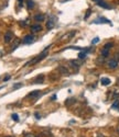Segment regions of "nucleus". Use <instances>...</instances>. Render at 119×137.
<instances>
[{
    "label": "nucleus",
    "instance_id": "nucleus-1",
    "mask_svg": "<svg viewBox=\"0 0 119 137\" xmlns=\"http://www.w3.org/2000/svg\"><path fill=\"white\" fill-rule=\"evenodd\" d=\"M50 47H51V45H49V46H47L45 49H44V51H43L42 53H41L40 55H38L36 57H34L33 59L29 61V63H28L27 65H36L38 63H40L41 60H43L44 58H45V57L47 56V53H49V49H50Z\"/></svg>",
    "mask_w": 119,
    "mask_h": 137
},
{
    "label": "nucleus",
    "instance_id": "nucleus-2",
    "mask_svg": "<svg viewBox=\"0 0 119 137\" xmlns=\"http://www.w3.org/2000/svg\"><path fill=\"white\" fill-rule=\"evenodd\" d=\"M118 63H119V61L116 59V58H113V59H109L107 61V66H108V68H110V69H115V68L118 67Z\"/></svg>",
    "mask_w": 119,
    "mask_h": 137
},
{
    "label": "nucleus",
    "instance_id": "nucleus-3",
    "mask_svg": "<svg viewBox=\"0 0 119 137\" xmlns=\"http://www.w3.org/2000/svg\"><path fill=\"white\" fill-rule=\"evenodd\" d=\"M56 23V16H52V18H50V20L46 22V29L47 30H51V29L54 28Z\"/></svg>",
    "mask_w": 119,
    "mask_h": 137
},
{
    "label": "nucleus",
    "instance_id": "nucleus-4",
    "mask_svg": "<svg viewBox=\"0 0 119 137\" xmlns=\"http://www.w3.org/2000/svg\"><path fill=\"white\" fill-rule=\"evenodd\" d=\"M34 42V36L32 34H28L23 37V43L24 44H31Z\"/></svg>",
    "mask_w": 119,
    "mask_h": 137
},
{
    "label": "nucleus",
    "instance_id": "nucleus-5",
    "mask_svg": "<svg viewBox=\"0 0 119 137\" xmlns=\"http://www.w3.org/2000/svg\"><path fill=\"white\" fill-rule=\"evenodd\" d=\"M94 1H95V2H96V3H97V5L99 6V7L104 8V9H110V8H112V7H110V6L108 5L107 2H106V1H104V0H94Z\"/></svg>",
    "mask_w": 119,
    "mask_h": 137
},
{
    "label": "nucleus",
    "instance_id": "nucleus-6",
    "mask_svg": "<svg viewBox=\"0 0 119 137\" xmlns=\"http://www.w3.org/2000/svg\"><path fill=\"white\" fill-rule=\"evenodd\" d=\"M12 40H13V33H12L11 31H7L6 34H5V42L10 43Z\"/></svg>",
    "mask_w": 119,
    "mask_h": 137
},
{
    "label": "nucleus",
    "instance_id": "nucleus-7",
    "mask_svg": "<svg viewBox=\"0 0 119 137\" xmlns=\"http://www.w3.org/2000/svg\"><path fill=\"white\" fill-rule=\"evenodd\" d=\"M42 31V25H40V24H33V25H31V32L33 33H39Z\"/></svg>",
    "mask_w": 119,
    "mask_h": 137
},
{
    "label": "nucleus",
    "instance_id": "nucleus-8",
    "mask_svg": "<svg viewBox=\"0 0 119 137\" xmlns=\"http://www.w3.org/2000/svg\"><path fill=\"white\" fill-rule=\"evenodd\" d=\"M93 23H95V24H102V23H110V21L108 19L104 18V16H100V18H98L97 20H95Z\"/></svg>",
    "mask_w": 119,
    "mask_h": 137
},
{
    "label": "nucleus",
    "instance_id": "nucleus-9",
    "mask_svg": "<svg viewBox=\"0 0 119 137\" xmlns=\"http://www.w3.org/2000/svg\"><path fill=\"white\" fill-rule=\"evenodd\" d=\"M69 66L73 68V69H75V70H77L80 68V66H81V63L80 61H77V60H71L69 61Z\"/></svg>",
    "mask_w": 119,
    "mask_h": 137
},
{
    "label": "nucleus",
    "instance_id": "nucleus-10",
    "mask_svg": "<svg viewBox=\"0 0 119 137\" xmlns=\"http://www.w3.org/2000/svg\"><path fill=\"white\" fill-rule=\"evenodd\" d=\"M34 20L36 22H43L44 21V15L42 13H39V14H35L34 15Z\"/></svg>",
    "mask_w": 119,
    "mask_h": 137
},
{
    "label": "nucleus",
    "instance_id": "nucleus-11",
    "mask_svg": "<svg viewBox=\"0 0 119 137\" xmlns=\"http://www.w3.org/2000/svg\"><path fill=\"white\" fill-rule=\"evenodd\" d=\"M39 94H40V91H32V92H30L28 95H27V98H38L39 97Z\"/></svg>",
    "mask_w": 119,
    "mask_h": 137
},
{
    "label": "nucleus",
    "instance_id": "nucleus-12",
    "mask_svg": "<svg viewBox=\"0 0 119 137\" xmlns=\"http://www.w3.org/2000/svg\"><path fill=\"white\" fill-rule=\"evenodd\" d=\"M108 55H109V49H106V48H102L101 51H100V56L101 57H104V58H106V57H108Z\"/></svg>",
    "mask_w": 119,
    "mask_h": 137
},
{
    "label": "nucleus",
    "instance_id": "nucleus-13",
    "mask_svg": "<svg viewBox=\"0 0 119 137\" xmlns=\"http://www.w3.org/2000/svg\"><path fill=\"white\" fill-rule=\"evenodd\" d=\"M59 70H60V72L63 74V75H67V74H68V69L65 67V66H60V67H59Z\"/></svg>",
    "mask_w": 119,
    "mask_h": 137
},
{
    "label": "nucleus",
    "instance_id": "nucleus-14",
    "mask_svg": "<svg viewBox=\"0 0 119 137\" xmlns=\"http://www.w3.org/2000/svg\"><path fill=\"white\" fill-rule=\"evenodd\" d=\"M100 82H101L102 86H108V85H110V82H112V81H110L109 78H101Z\"/></svg>",
    "mask_w": 119,
    "mask_h": 137
},
{
    "label": "nucleus",
    "instance_id": "nucleus-15",
    "mask_svg": "<svg viewBox=\"0 0 119 137\" xmlns=\"http://www.w3.org/2000/svg\"><path fill=\"white\" fill-rule=\"evenodd\" d=\"M33 7H34V2L32 1V0H27V8H28V9L30 10Z\"/></svg>",
    "mask_w": 119,
    "mask_h": 137
},
{
    "label": "nucleus",
    "instance_id": "nucleus-16",
    "mask_svg": "<svg viewBox=\"0 0 119 137\" xmlns=\"http://www.w3.org/2000/svg\"><path fill=\"white\" fill-rule=\"evenodd\" d=\"M113 46H114V43H113V42H108V43H106V44H105L104 48H106V49H110Z\"/></svg>",
    "mask_w": 119,
    "mask_h": 137
},
{
    "label": "nucleus",
    "instance_id": "nucleus-17",
    "mask_svg": "<svg viewBox=\"0 0 119 137\" xmlns=\"http://www.w3.org/2000/svg\"><path fill=\"white\" fill-rule=\"evenodd\" d=\"M86 55H87V52H81L78 54V58L80 59H84V58L86 57Z\"/></svg>",
    "mask_w": 119,
    "mask_h": 137
},
{
    "label": "nucleus",
    "instance_id": "nucleus-18",
    "mask_svg": "<svg viewBox=\"0 0 119 137\" xmlns=\"http://www.w3.org/2000/svg\"><path fill=\"white\" fill-rule=\"evenodd\" d=\"M23 137H39V136H36L33 133H26V134H23Z\"/></svg>",
    "mask_w": 119,
    "mask_h": 137
},
{
    "label": "nucleus",
    "instance_id": "nucleus-19",
    "mask_svg": "<svg viewBox=\"0 0 119 137\" xmlns=\"http://www.w3.org/2000/svg\"><path fill=\"white\" fill-rule=\"evenodd\" d=\"M113 109H119V100H117V101L113 104Z\"/></svg>",
    "mask_w": 119,
    "mask_h": 137
},
{
    "label": "nucleus",
    "instance_id": "nucleus-20",
    "mask_svg": "<svg viewBox=\"0 0 119 137\" xmlns=\"http://www.w3.org/2000/svg\"><path fill=\"white\" fill-rule=\"evenodd\" d=\"M43 79H44V76H42V75H41V76H39V77L35 79V80H38V81H35V82H42Z\"/></svg>",
    "mask_w": 119,
    "mask_h": 137
},
{
    "label": "nucleus",
    "instance_id": "nucleus-21",
    "mask_svg": "<svg viewBox=\"0 0 119 137\" xmlns=\"http://www.w3.org/2000/svg\"><path fill=\"white\" fill-rule=\"evenodd\" d=\"M12 120L13 121H19V116H18V114H12Z\"/></svg>",
    "mask_w": 119,
    "mask_h": 137
},
{
    "label": "nucleus",
    "instance_id": "nucleus-22",
    "mask_svg": "<svg viewBox=\"0 0 119 137\" xmlns=\"http://www.w3.org/2000/svg\"><path fill=\"white\" fill-rule=\"evenodd\" d=\"M99 42V39H98V37H96V39H94L93 41H92V44L94 45V44H96V43H98Z\"/></svg>",
    "mask_w": 119,
    "mask_h": 137
},
{
    "label": "nucleus",
    "instance_id": "nucleus-23",
    "mask_svg": "<svg viewBox=\"0 0 119 137\" xmlns=\"http://www.w3.org/2000/svg\"><path fill=\"white\" fill-rule=\"evenodd\" d=\"M75 102V99H71V100H66V104H71V103Z\"/></svg>",
    "mask_w": 119,
    "mask_h": 137
},
{
    "label": "nucleus",
    "instance_id": "nucleus-24",
    "mask_svg": "<svg viewBox=\"0 0 119 137\" xmlns=\"http://www.w3.org/2000/svg\"><path fill=\"white\" fill-rule=\"evenodd\" d=\"M20 87H22V84H15V85L13 86V88H14V89H18V88H20Z\"/></svg>",
    "mask_w": 119,
    "mask_h": 137
},
{
    "label": "nucleus",
    "instance_id": "nucleus-25",
    "mask_svg": "<svg viewBox=\"0 0 119 137\" xmlns=\"http://www.w3.org/2000/svg\"><path fill=\"white\" fill-rule=\"evenodd\" d=\"M91 13H92V11H91V10H88V11H87V13H86V14H85V19H87V18H88V16H89V15H91Z\"/></svg>",
    "mask_w": 119,
    "mask_h": 137
},
{
    "label": "nucleus",
    "instance_id": "nucleus-26",
    "mask_svg": "<svg viewBox=\"0 0 119 137\" xmlns=\"http://www.w3.org/2000/svg\"><path fill=\"white\" fill-rule=\"evenodd\" d=\"M9 79H10V76H6L5 78H3V81H8Z\"/></svg>",
    "mask_w": 119,
    "mask_h": 137
},
{
    "label": "nucleus",
    "instance_id": "nucleus-27",
    "mask_svg": "<svg viewBox=\"0 0 119 137\" xmlns=\"http://www.w3.org/2000/svg\"><path fill=\"white\" fill-rule=\"evenodd\" d=\"M116 59H117V60L119 61V52H118V53L116 54Z\"/></svg>",
    "mask_w": 119,
    "mask_h": 137
},
{
    "label": "nucleus",
    "instance_id": "nucleus-28",
    "mask_svg": "<svg viewBox=\"0 0 119 137\" xmlns=\"http://www.w3.org/2000/svg\"><path fill=\"white\" fill-rule=\"evenodd\" d=\"M52 100H56V95H55V94L52 97Z\"/></svg>",
    "mask_w": 119,
    "mask_h": 137
},
{
    "label": "nucleus",
    "instance_id": "nucleus-29",
    "mask_svg": "<svg viewBox=\"0 0 119 137\" xmlns=\"http://www.w3.org/2000/svg\"><path fill=\"white\" fill-rule=\"evenodd\" d=\"M5 137H14V136H5Z\"/></svg>",
    "mask_w": 119,
    "mask_h": 137
},
{
    "label": "nucleus",
    "instance_id": "nucleus-30",
    "mask_svg": "<svg viewBox=\"0 0 119 137\" xmlns=\"http://www.w3.org/2000/svg\"><path fill=\"white\" fill-rule=\"evenodd\" d=\"M62 1H63V2H64V1H66V0H62Z\"/></svg>",
    "mask_w": 119,
    "mask_h": 137
},
{
    "label": "nucleus",
    "instance_id": "nucleus-31",
    "mask_svg": "<svg viewBox=\"0 0 119 137\" xmlns=\"http://www.w3.org/2000/svg\"><path fill=\"white\" fill-rule=\"evenodd\" d=\"M0 89H2V88H1V87H0Z\"/></svg>",
    "mask_w": 119,
    "mask_h": 137
}]
</instances>
